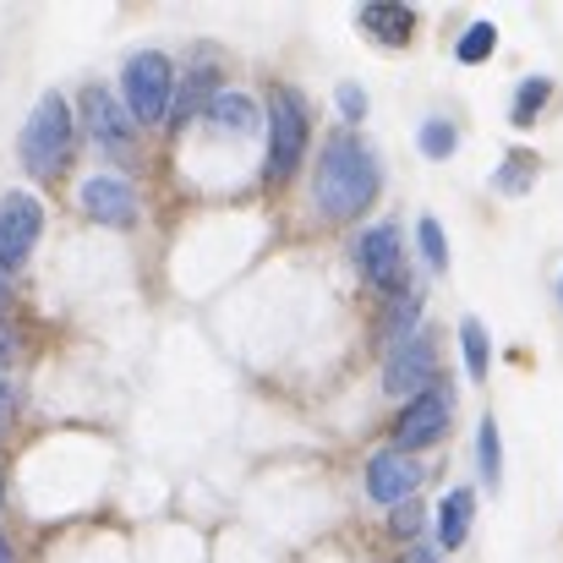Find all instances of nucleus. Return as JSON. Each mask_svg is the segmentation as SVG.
Segmentation results:
<instances>
[{
    "mask_svg": "<svg viewBox=\"0 0 563 563\" xmlns=\"http://www.w3.org/2000/svg\"><path fill=\"white\" fill-rule=\"evenodd\" d=\"M493 44H498V27H493V22H471V27L460 33V49H454V55H460L465 66H476V60L493 55Z\"/></svg>",
    "mask_w": 563,
    "mask_h": 563,
    "instance_id": "obj_20",
    "label": "nucleus"
},
{
    "mask_svg": "<svg viewBox=\"0 0 563 563\" xmlns=\"http://www.w3.org/2000/svg\"><path fill=\"white\" fill-rule=\"evenodd\" d=\"M531 176H537V159H531V154H515V159H504V165H498L493 191H504V197H520V191H531Z\"/></svg>",
    "mask_w": 563,
    "mask_h": 563,
    "instance_id": "obj_19",
    "label": "nucleus"
},
{
    "mask_svg": "<svg viewBox=\"0 0 563 563\" xmlns=\"http://www.w3.org/2000/svg\"><path fill=\"white\" fill-rule=\"evenodd\" d=\"M416 241H421V252H427V263H432V268H449V241H443V224H438L432 213L416 224Z\"/></svg>",
    "mask_w": 563,
    "mask_h": 563,
    "instance_id": "obj_21",
    "label": "nucleus"
},
{
    "mask_svg": "<svg viewBox=\"0 0 563 563\" xmlns=\"http://www.w3.org/2000/svg\"><path fill=\"white\" fill-rule=\"evenodd\" d=\"M559 296H563V279H559Z\"/></svg>",
    "mask_w": 563,
    "mask_h": 563,
    "instance_id": "obj_30",
    "label": "nucleus"
},
{
    "mask_svg": "<svg viewBox=\"0 0 563 563\" xmlns=\"http://www.w3.org/2000/svg\"><path fill=\"white\" fill-rule=\"evenodd\" d=\"M388 531H394V537H416V531H421V504H416V498L394 504V509H388Z\"/></svg>",
    "mask_w": 563,
    "mask_h": 563,
    "instance_id": "obj_22",
    "label": "nucleus"
},
{
    "mask_svg": "<svg viewBox=\"0 0 563 563\" xmlns=\"http://www.w3.org/2000/svg\"><path fill=\"white\" fill-rule=\"evenodd\" d=\"M377 187H383V170H377L373 148L356 132L329 137V148L318 154V176H312V197H318L323 219H334V224L362 219L377 202Z\"/></svg>",
    "mask_w": 563,
    "mask_h": 563,
    "instance_id": "obj_1",
    "label": "nucleus"
},
{
    "mask_svg": "<svg viewBox=\"0 0 563 563\" xmlns=\"http://www.w3.org/2000/svg\"><path fill=\"white\" fill-rule=\"evenodd\" d=\"M121 88H126V110L143 126H159L170 115V99H176V66H170V55H159V49L132 55L121 66Z\"/></svg>",
    "mask_w": 563,
    "mask_h": 563,
    "instance_id": "obj_3",
    "label": "nucleus"
},
{
    "mask_svg": "<svg viewBox=\"0 0 563 563\" xmlns=\"http://www.w3.org/2000/svg\"><path fill=\"white\" fill-rule=\"evenodd\" d=\"M416 487H421V460H416V454L377 449L373 460H367V498H373V504L394 509V504H405Z\"/></svg>",
    "mask_w": 563,
    "mask_h": 563,
    "instance_id": "obj_8",
    "label": "nucleus"
},
{
    "mask_svg": "<svg viewBox=\"0 0 563 563\" xmlns=\"http://www.w3.org/2000/svg\"><path fill=\"white\" fill-rule=\"evenodd\" d=\"M0 312H5V274H0Z\"/></svg>",
    "mask_w": 563,
    "mask_h": 563,
    "instance_id": "obj_28",
    "label": "nucleus"
},
{
    "mask_svg": "<svg viewBox=\"0 0 563 563\" xmlns=\"http://www.w3.org/2000/svg\"><path fill=\"white\" fill-rule=\"evenodd\" d=\"M44 230V208L33 191H5L0 202V274H16Z\"/></svg>",
    "mask_w": 563,
    "mask_h": 563,
    "instance_id": "obj_6",
    "label": "nucleus"
},
{
    "mask_svg": "<svg viewBox=\"0 0 563 563\" xmlns=\"http://www.w3.org/2000/svg\"><path fill=\"white\" fill-rule=\"evenodd\" d=\"M0 563H11V542L5 537H0Z\"/></svg>",
    "mask_w": 563,
    "mask_h": 563,
    "instance_id": "obj_27",
    "label": "nucleus"
},
{
    "mask_svg": "<svg viewBox=\"0 0 563 563\" xmlns=\"http://www.w3.org/2000/svg\"><path fill=\"white\" fill-rule=\"evenodd\" d=\"M82 132H88L99 148H126V143H132L126 104H121L110 88H88V93H82Z\"/></svg>",
    "mask_w": 563,
    "mask_h": 563,
    "instance_id": "obj_11",
    "label": "nucleus"
},
{
    "mask_svg": "<svg viewBox=\"0 0 563 563\" xmlns=\"http://www.w3.org/2000/svg\"><path fill=\"white\" fill-rule=\"evenodd\" d=\"M301 143H307V104L296 99V88H274L268 93V181L296 176Z\"/></svg>",
    "mask_w": 563,
    "mask_h": 563,
    "instance_id": "obj_4",
    "label": "nucleus"
},
{
    "mask_svg": "<svg viewBox=\"0 0 563 563\" xmlns=\"http://www.w3.org/2000/svg\"><path fill=\"white\" fill-rule=\"evenodd\" d=\"M416 148H421L427 159H449V154L460 148V132H454V121H421V132H416Z\"/></svg>",
    "mask_w": 563,
    "mask_h": 563,
    "instance_id": "obj_18",
    "label": "nucleus"
},
{
    "mask_svg": "<svg viewBox=\"0 0 563 563\" xmlns=\"http://www.w3.org/2000/svg\"><path fill=\"white\" fill-rule=\"evenodd\" d=\"M5 421H11V383L0 377V427H5Z\"/></svg>",
    "mask_w": 563,
    "mask_h": 563,
    "instance_id": "obj_26",
    "label": "nucleus"
},
{
    "mask_svg": "<svg viewBox=\"0 0 563 563\" xmlns=\"http://www.w3.org/2000/svg\"><path fill=\"white\" fill-rule=\"evenodd\" d=\"M476 465H482L487 487L504 482V449H498V421L493 416H482V427H476Z\"/></svg>",
    "mask_w": 563,
    "mask_h": 563,
    "instance_id": "obj_14",
    "label": "nucleus"
},
{
    "mask_svg": "<svg viewBox=\"0 0 563 563\" xmlns=\"http://www.w3.org/2000/svg\"><path fill=\"white\" fill-rule=\"evenodd\" d=\"M356 263L373 285H405V246H399V230L394 224H373L362 241H356Z\"/></svg>",
    "mask_w": 563,
    "mask_h": 563,
    "instance_id": "obj_10",
    "label": "nucleus"
},
{
    "mask_svg": "<svg viewBox=\"0 0 563 563\" xmlns=\"http://www.w3.org/2000/svg\"><path fill=\"white\" fill-rule=\"evenodd\" d=\"M16 154H22V170L33 181H60L71 154H77V126H71V110L60 93H44L27 121H22V137H16Z\"/></svg>",
    "mask_w": 563,
    "mask_h": 563,
    "instance_id": "obj_2",
    "label": "nucleus"
},
{
    "mask_svg": "<svg viewBox=\"0 0 563 563\" xmlns=\"http://www.w3.org/2000/svg\"><path fill=\"white\" fill-rule=\"evenodd\" d=\"M362 27L373 33L377 44L399 49V44H410V33H416V11H410V5H367V11H362Z\"/></svg>",
    "mask_w": 563,
    "mask_h": 563,
    "instance_id": "obj_13",
    "label": "nucleus"
},
{
    "mask_svg": "<svg viewBox=\"0 0 563 563\" xmlns=\"http://www.w3.org/2000/svg\"><path fill=\"white\" fill-rule=\"evenodd\" d=\"M548 99H553V82H548V77H526L520 93H515V104H509V121H515V126H531Z\"/></svg>",
    "mask_w": 563,
    "mask_h": 563,
    "instance_id": "obj_16",
    "label": "nucleus"
},
{
    "mask_svg": "<svg viewBox=\"0 0 563 563\" xmlns=\"http://www.w3.org/2000/svg\"><path fill=\"white\" fill-rule=\"evenodd\" d=\"M460 351H465V373L482 383L487 367H493V345H487V329H482L476 318H465V323H460Z\"/></svg>",
    "mask_w": 563,
    "mask_h": 563,
    "instance_id": "obj_15",
    "label": "nucleus"
},
{
    "mask_svg": "<svg viewBox=\"0 0 563 563\" xmlns=\"http://www.w3.org/2000/svg\"><path fill=\"white\" fill-rule=\"evenodd\" d=\"M416 318H421V290H416V285H399V301H394V318H388V351H394L399 340H410Z\"/></svg>",
    "mask_w": 563,
    "mask_h": 563,
    "instance_id": "obj_17",
    "label": "nucleus"
},
{
    "mask_svg": "<svg viewBox=\"0 0 563 563\" xmlns=\"http://www.w3.org/2000/svg\"><path fill=\"white\" fill-rule=\"evenodd\" d=\"M77 202H82L88 219H99V224H110V230L137 224V191H132L126 176H88L82 191H77Z\"/></svg>",
    "mask_w": 563,
    "mask_h": 563,
    "instance_id": "obj_9",
    "label": "nucleus"
},
{
    "mask_svg": "<svg viewBox=\"0 0 563 563\" xmlns=\"http://www.w3.org/2000/svg\"><path fill=\"white\" fill-rule=\"evenodd\" d=\"M334 104H340V115H345V121H351V126H356V121H362V115H367V93H362V88H356V82H345V88H340V93H334Z\"/></svg>",
    "mask_w": 563,
    "mask_h": 563,
    "instance_id": "obj_23",
    "label": "nucleus"
},
{
    "mask_svg": "<svg viewBox=\"0 0 563 563\" xmlns=\"http://www.w3.org/2000/svg\"><path fill=\"white\" fill-rule=\"evenodd\" d=\"M432 367H438V340L432 334H410L388 351V367H383V388L394 399H416L427 383H432Z\"/></svg>",
    "mask_w": 563,
    "mask_h": 563,
    "instance_id": "obj_7",
    "label": "nucleus"
},
{
    "mask_svg": "<svg viewBox=\"0 0 563 563\" xmlns=\"http://www.w3.org/2000/svg\"><path fill=\"white\" fill-rule=\"evenodd\" d=\"M399 563H438V548H410Z\"/></svg>",
    "mask_w": 563,
    "mask_h": 563,
    "instance_id": "obj_25",
    "label": "nucleus"
},
{
    "mask_svg": "<svg viewBox=\"0 0 563 563\" xmlns=\"http://www.w3.org/2000/svg\"><path fill=\"white\" fill-rule=\"evenodd\" d=\"M0 504H5V487H0Z\"/></svg>",
    "mask_w": 563,
    "mask_h": 563,
    "instance_id": "obj_29",
    "label": "nucleus"
},
{
    "mask_svg": "<svg viewBox=\"0 0 563 563\" xmlns=\"http://www.w3.org/2000/svg\"><path fill=\"white\" fill-rule=\"evenodd\" d=\"M449 410H454V394H449L443 383H427V388L399 410V421H394V449H399V454H416V449L438 443L443 427H449Z\"/></svg>",
    "mask_w": 563,
    "mask_h": 563,
    "instance_id": "obj_5",
    "label": "nucleus"
},
{
    "mask_svg": "<svg viewBox=\"0 0 563 563\" xmlns=\"http://www.w3.org/2000/svg\"><path fill=\"white\" fill-rule=\"evenodd\" d=\"M11 356H16V334H11V323L0 318V367H5Z\"/></svg>",
    "mask_w": 563,
    "mask_h": 563,
    "instance_id": "obj_24",
    "label": "nucleus"
},
{
    "mask_svg": "<svg viewBox=\"0 0 563 563\" xmlns=\"http://www.w3.org/2000/svg\"><path fill=\"white\" fill-rule=\"evenodd\" d=\"M471 515H476V493H471V487H454V493L438 504V542H443V548H465Z\"/></svg>",
    "mask_w": 563,
    "mask_h": 563,
    "instance_id": "obj_12",
    "label": "nucleus"
}]
</instances>
